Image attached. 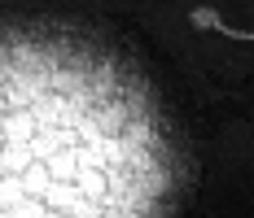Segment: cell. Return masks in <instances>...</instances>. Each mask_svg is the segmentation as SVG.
<instances>
[{
	"label": "cell",
	"instance_id": "6da1fadb",
	"mask_svg": "<svg viewBox=\"0 0 254 218\" xmlns=\"http://www.w3.org/2000/svg\"><path fill=\"white\" fill-rule=\"evenodd\" d=\"M0 70V218H149L167 188L153 109L114 83L97 109L75 92L88 70Z\"/></svg>",
	"mask_w": 254,
	"mask_h": 218
},
{
	"label": "cell",
	"instance_id": "7a4b0ae2",
	"mask_svg": "<svg viewBox=\"0 0 254 218\" xmlns=\"http://www.w3.org/2000/svg\"><path fill=\"white\" fill-rule=\"evenodd\" d=\"M189 26H193V31H219L224 40H254V31H237V26H228L210 4H197V9L189 13Z\"/></svg>",
	"mask_w": 254,
	"mask_h": 218
}]
</instances>
